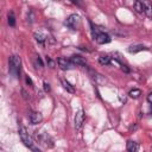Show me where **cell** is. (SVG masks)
Masks as SVG:
<instances>
[{
	"mask_svg": "<svg viewBox=\"0 0 152 152\" xmlns=\"http://www.w3.org/2000/svg\"><path fill=\"white\" fill-rule=\"evenodd\" d=\"M31 148H32V150H33V152H41V151H39V150H37V148H34V147H31Z\"/></svg>",
	"mask_w": 152,
	"mask_h": 152,
	"instance_id": "obj_23",
	"label": "cell"
},
{
	"mask_svg": "<svg viewBox=\"0 0 152 152\" xmlns=\"http://www.w3.org/2000/svg\"><path fill=\"white\" fill-rule=\"evenodd\" d=\"M95 39L99 44H107L112 41V38L109 37V34L105 33V32H99L96 36H95Z\"/></svg>",
	"mask_w": 152,
	"mask_h": 152,
	"instance_id": "obj_6",
	"label": "cell"
},
{
	"mask_svg": "<svg viewBox=\"0 0 152 152\" xmlns=\"http://www.w3.org/2000/svg\"><path fill=\"white\" fill-rule=\"evenodd\" d=\"M143 4H144V13L148 18H152V4L150 1H143Z\"/></svg>",
	"mask_w": 152,
	"mask_h": 152,
	"instance_id": "obj_11",
	"label": "cell"
},
{
	"mask_svg": "<svg viewBox=\"0 0 152 152\" xmlns=\"http://www.w3.org/2000/svg\"><path fill=\"white\" fill-rule=\"evenodd\" d=\"M8 65H10V72L13 76H15V77H19V75H20V67H22L20 57L17 55L11 56L8 61Z\"/></svg>",
	"mask_w": 152,
	"mask_h": 152,
	"instance_id": "obj_1",
	"label": "cell"
},
{
	"mask_svg": "<svg viewBox=\"0 0 152 152\" xmlns=\"http://www.w3.org/2000/svg\"><path fill=\"white\" fill-rule=\"evenodd\" d=\"M83 122H84V113H83L82 109H80L75 115V127H76V129L80 131L82 128Z\"/></svg>",
	"mask_w": 152,
	"mask_h": 152,
	"instance_id": "obj_5",
	"label": "cell"
},
{
	"mask_svg": "<svg viewBox=\"0 0 152 152\" xmlns=\"http://www.w3.org/2000/svg\"><path fill=\"white\" fill-rule=\"evenodd\" d=\"M34 39H36L38 43L44 44L45 41H46V36H45L43 32H36V33H34Z\"/></svg>",
	"mask_w": 152,
	"mask_h": 152,
	"instance_id": "obj_13",
	"label": "cell"
},
{
	"mask_svg": "<svg viewBox=\"0 0 152 152\" xmlns=\"http://www.w3.org/2000/svg\"><path fill=\"white\" fill-rule=\"evenodd\" d=\"M29 119H30V122L32 125H37V124L42 122L43 117H42V114L39 112H31L30 115H29Z\"/></svg>",
	"mask_w": 152,
	"mask_h": 152,
	"instance_id": "obj_7",
	"label": "cell"
},
{
	"mask_svg": "<svg viewBox=\"0 0 152 152\" xmlns=\"http://www.w3.org/2000/svg\"><path fill=\"white\" fill-rule=\"evenodd\" d=\"M61 83H62L63 88H64L68 93H71V94H74V93H75V88H74V86H71V84H70V82H68L67 80L62 79V80H61Z\"/></svg>",
	"mask_w": 152,
	"mask_h": 152,
	"instance_id": "obj_12",
	"label": "cell"
},
{
	"mask_svg": "<svg viewBox=\"0 0 152 152\" xmlns=\"http://www.w3.org/2000/svg\"><path fill=\"white\" fill-rule=\"evenodd\" d=\"M99 63L101 64V65H108V64H110V57H108V56H100L99 57Z\"/></svg>",
	"mask_w": 152,
	"mask_h": 152,
	"instance_id": "obj_15",
	"label": "cell"
},
{
	"mask_svg": "<svg viewBox=\"0 0 152 152\" xmlns=\"http://www.w3.org/2000/svg\"><path fill=\"white\" fill-rule=\"evenodd\" d=\"M140 95H141V90L140 89H132L128 93V96L132 98V99H138V98H140Z\"/></svg>",
	"mask_w": 152,
	"mask_h": 152,
	"instance_id": "obj_14",
	"label": "cell"
},
{
	"mask_svg": "<svg viewBox=\"0 0 152 152\" xmlns=\"http://www.w3.org/2000/svg\"><path fill=\"white\" fill-rule=\"evenodd\" d=\"M134 8L138 13H143L144 12V4L143 1H136L134 3Z\"/></svg>",
	"mask_w": 152,
	"mask_h": 152,
	"instance_id": "obj_17",
	"label": "cell"
},
{
	"mask_svg": "<svg viewBox=\"0 0 152 152\" xmlns=\"http://www.w3.org/2000/svg\"><path fill=\"white\" fill-rule=\"evenodd\" d=\"M147 101H148L150 103H152V93H150V94L147 95Z\"/></svg>",
	"mask_w": 152,
	"mask_h": 152,
	"instance_id": "obj_22",
	"label": "cell"
},
{
	"mask_svg": "<svg viewBox=\"0 0 152 152\" xmlns=\"http://www.w3.org/2000/svg\"><path fill=\"white\" fill-rule=\"evenodd\" d=\"M57 63H58V67L63 70H70L75 67V64L70 60H67L64 57H60V58L57 60Z\"/></svg>",
	"mask_w": 152,
	"mask_h": 152,
	"instance_id": "obj_4",
	"label": "cell"
},
{
	"mask_svg": "<svg viewBox=\"0 0 152 152\" xmlns=\"http://www.w3.org/2000/svg\"><path fill=\"white\" fill-rule=\"evenodd\" d=\"M43 86H44V90H45V91H50V90H51L50 84H49L48 82H44V83H43Z\"/></svg>",
	"mask_w": 152,
	"mask_h": 152,
	"instance_id": "obj_19",
	"label": "cell"
},
{
	"mask_svg": "<svg viewBox=\"0 0 152 152\" xmlns=\"http://www.w3.org/2000/svg\"><path fill=\"white\" fill-rule=\"evenodd\" d=\"M65 25L67 27L71 29V30H77L81 25V18L79 14H76V13H72L70 14L68 18H67V20H65Z\"/></svg>",
	"mask_w": 152,
	"mask_h": 152,
	"instance_id": "obj_2",
	"label": "cell"
},
{
	"mask_svg": "<svg viewBox=\"0 0 152 152\" xmlns=\"http://www.w3.org/2000/svg\"><path fill=\"white\" fill-rule=\"evenodd\" d=\"M7 22H8V25H10V26H14V25H15V17H14V13H13L12 11L8 12Z\"/></svg>",
	"mask_w": 152,
	"mask_h": 152,
	"instance_id": "obj_16",
	"label": "cell"
},
{
	"mask_svg": "<svg viewBox=\"0 0 152 152\" xmlns=\"http://www.w3.org/2000/svg\"><path fill=\"white\" fill-rule=\"evenodd\" d=\"M144 50H147L146 46L141 45V44H137V45H131L128 48V52L129 53H137V52H140V51H144Z\"/></svg>",
	"mask_w": 152,
	"mask_h": 152,
	"instance_id": "obj_9",
	"label": "cell"
},
{
	"mask_svg": "<svg viewBox=\"0 0 152 152\" xmlns=\"http://www.w3.org/2000/svg\"><path fill=\"white\" fill-rule=\"evenodd\" d=\"M19 137H20V139H22V141L24 143L25 146L33 147V139L27 133V131L24 126H20V128H19Z\"/></svg>",
	"mask_w": 152,
	"mask_h": 152,
	"instance_id": "obj_3",
	"label": "cell"
},
{
	"mask_svg": "<svg viewBox=\"0 0 152 152\" xmlns=\"http://www.w3.org/2000/svg\"><path fill=\"white\" fill-rule=\"evenodd\" d=\"M127 151L128 152H138V150H139V144L137 143V141H132V140H129V141H127Z\"/></svg>",
	"mask_w": 152,
	"mask_h": 152,
	"instance_id": "obj_10",
	"label": "cell"
},
{
	"mask_svg": "<svg viewBox=\"0 0 152 152\" xmlns=\"http://www.w3.org/2000/svg\"><path fill=\"white\" fill-rule=\"evenodd\" d=\"M25 81H26V83H27V84H30V86H32V84H33V83H32V80H31V79L29 77V76H26Z\"/></svg>",
	"mask_w": 152,
	"mask_h": 152,
	"instance_id": "obj_21",
	"label": "cell"
},
{
	"mask_svg": "<svg viewBox=\"0 0 152 152\" xmlns=\"http://www.w3.org/2000/svg\"><path fill=\"white\" fill-rule=\"evenodd\" d=\"M46 62L49 63V65H50V68H55V62H53V61H51L50 58H48V57H46Z\"/></svg>",
	"mask_w": 152,
	"mask_h": 152,
	"instance_id": "obj_20",
	"label": "cell"
},
{
	"mask_svg": "<svg viewBox=\"0 0 152 152\" xmlns=\"http://www.w3.org/2000/svg\"><path fill=\"white\" fill-rule=\"evenodd\" d=\"M70 61L75 64V65H81V67H87V63H86V61L83 60V57H81V56H79V55H74L71 58H70Z\"/></svg>",
	"mask_w": 152,
	"mask_h": 152,
	"instance_id": "obj_8",
	"label": "cell"
},
{
	"mask_svg": "<svg viewBox=\"0 0 152 152\" xmlns=\"http://www.w3.org/2000/svg\"><path fill=\"white\" fill-rule=\"evenodd\" d=\"M34 60H36V63H37V64H39V68L43 67V62H42V60H41V57H39V56H36V57H34Z\"/></svg>",
	"mask_w": 152,
	"mask_h": 152,
	"instance_id": "obj_18",
	"label": "cell"
}]
</instances>
